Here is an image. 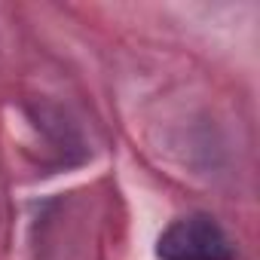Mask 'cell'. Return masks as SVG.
Returning <instances> with one entry per match:
<instances>
[{
  "instance_id": "6da1fadb",
  "label": "cell",
  "mask_w": 260,
  "mask_h": 260,
  "mask_svg": "<svg viewBox=\"0 0 260 260\" xmlns=\"http://www.w3.org/2000/svg\"><path fill=\"white\" fill-rule=\"evenodd\" d=\"M156 254L162 260H236L230 236L205 214L178 217L159 236Z\"/></svg>"
}]
</instances>
